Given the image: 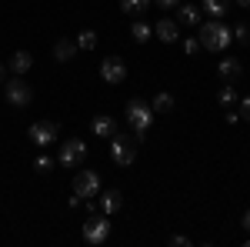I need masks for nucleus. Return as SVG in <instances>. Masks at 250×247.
<instances>
[{"mask_svg":"<svg viewBox=\"0 0 250 247\" xmlns=\"http://www.w3.org/2000/svg\"><path fill=\"white\" fill-rule=\"evenodd\" d=\"M110 157H114L117 167H130L137 157V144L130 134H114L110 137Z\"/></svg>","mask_w":250,"mask_h":247,"instance_id":"3","label":"nucleus"},{"mask_svg":"<svg viewBox=\"0 0 250 247\" xmlns=\"http://www.w3.org/2000/svg\"><path fill=\"white\" fill-rule=\"evenodd\" d=\"M100 77H104L107 84H124V80H127V64H124L120 57L100 60Z\"/></svg>","mask_w":250,"mask_h":247,"instance_id":"9","label":"nucleus"},{"mask_svg":"<svg viewBox=\"0 0 250 247\" xmlns=\"http://www.w3.org/2000/svg\"><path fill=\"white\" fill-rule=\"evenodd\" d=\"M233 40H240V44H250V27H247V23H237V27H233Z\"/></svg>","mask_w":250,"mask_h":247,"instance_id":"23","label":"nucleus"},{"mask_svg":"<svg viewBox=\"0 0 250 247\" xmlns=\"http://www.w3.org/2000/svg\"><path fill=\"white\" fill-rule=\"evenodd\" d=\"M197 40H200V47L204 50H227L233 40V30L224 23V20H207V23H200V34H197Z\"/></svg>","mask_w":250,"mask_h":247,"instance_id":"1","label":"nucleus"},{"mask_svg":"<svg viewBox=\"0 0 250 247\" xmlns=\"http://www.w3.org/2000/svg\"><path fill=\"white\" fill-rule=\"evenodd\" d=\"M200 7H193V3H177V23H184V27H197L200 23Z\"/></svg>","mask_w":250,"mask_h":247,"instance_id":"11","label":"nucleus"},{"mask_svg":"<svg viewBox=\"0 0 250 247\" xmlns=\"http://www.w3.org/2000/svg\"><path fill=\"white\" fill-rule=\"evenodd\" d=\"M74 194H80L83 201L87 197H97L100 194V174L97 171H77V177H74Z\"/></svg>","mask_w":250,"mask_h":247,"instance_id":"7","label":"nucleus"},{"mask_svg":"<svg viewBox=\"0 0 250 247\" xmlns=\"http://www.w3.org/2000/svg\"><path fill=\"white\" fill-rule=\"evenodd\" d=\"M240 221H244V227L250 230V210H244V217H240Z\"/></svg>","mask_w":250,"mask_h":247,"instance_id":"28","label":"nucleus"},{"mask_svg":"<svg viewBox=\"0 0 250 247\" xmlns=\"http://www.w3.org/2000/svg\"><path fill=\"white\" fill-rule=\"evenodd\" d=\"M110 237V221H107V214L104 217H90L87 224H83V241L87 244H104Z\"/></svg>","mask_w":250,"mask_h":247,"instance_id":"8","label":"nucleus"},{"mask_svg":"<svg viewBox=\"0 0 250 247\" xmlns=\"http://www.w3.org/2000/svg\"><path fill=\"white\" fill-rule=\"evenodd\" d=\"M150 107H154V114H170L177 104H173V97L167 94V90H160V94L154 97V104H150Z\"/></svg>","mask_w":250,"mask_h":247,"instance_id":"18","label":"nucleus"},{"mask_svg":"<svg viewBox=\"0 0 250 247\" xmlns=\"http://www.w3.org/2000/svg\"><path fill=\"white\" fill-rule=\"evenodd\" d=\"M74 54H77V44H74V40H57V44H54V57H57L60 64H67Z\"/></svg>","mask_w":250,"mask_h":247,"instance_id":"16","label":"nucleus"},{"mask_svg":"<svg viewBox=\"0 0 250 247\" xmlns=\"http://www.w3.org/2000/svg\"><path fill=\"white\" fill-rule=\"evenodd\" d=\"M233 100H237V90H233L230 84H227V87H224V90H220V104H224V107H230Z\"/></svg>","mask_w":250,"mask_h":247,"instance_id":"24","label":"nucleus"},{"mask_svg":"<svg viewBox=\"0 0 250 247\" xmlns=\"http://www.w3.org/2000/svg\"><path fill=\"white\" fill-rule=\"evenodd\" d=\"M154 34L164 40V44H173V40H180V23H177V20L160 17V20H157V27H154Z\"/></svg>","mask_w":250,"mask_h":247,"instance_id":"10","label":"nucleus"},{"mask_svg":"<svg viewBox=\"0 0 250 247\" xmlns=\"http://www.w3.org/2000/svg\"><path fill=\"white\" fill-rule=\"evenodd\" d=\"M217 74L224 77V80H237V77L244 74V67H240V60H233V57H224L220 64H217Z\"/></svg>","mask_w":250,"mask_h":247,"instance_id":"13","label":"nucleus"},{"mask_svg":"<svg viewBox=\"0 0 250 247\" xmlns=\"http://www.w3.org/2000/svg\"><path fill=\"white\" fill-rule=\"evenodd\" d=\"M197 50H204V47H200V40H197V37H184V54H187V57H193Z\"/></svg>","mask_w":250,"mask_h":247,"instance_id":"22","label":"nucleus"},{"mask_svg":"<svg viewBox=\"0 0 250 247\" xmlns=\"http://www.w3.org/2000/svg\"><path fill=\"white\" fill-rule=\"evenodd\" d=\"M74 44H77L80 50H94V47H97V34H94V30H80V37L74 40Z\"/></svg>","mask_w":250,"mask_h":247,"instance_id":"21","label":"nucleus"},{"mask_svg":"<svg viewBox=\"0 0 250 247\" xmlns=\"http://www.w3.org/2000/svg\"><path fill=\"white\" fill-rule=\"evenodd\" d=\"M227 7H230L227 0H204V3H200V10H204V14H210L213 20L224 17V14H227Z\"/></svg>","mask_w":250,"mask_h":247,"instance_id":"17","label":"nucleus"},{"mask_svg":"<svg viewBox=\"0 0 250 247\" xmlns=\"http://www.w3.org/2000/svg\"><path fill=\"white\" fill-rule=\"evenodd\" d=\"M237 114H240V120H250V97L240 100V111H237Z\"/></svg>","mask_w":250,"mask_h":247,"instance_id":"25","label":"nucleus"},{"mask_svg":"<svg viewBox=\"0 0 250 247\" xmlns=\"http://www.w3.org/2000/svg\"><path fill=\"white\" fill-rule=\"evenodd\" d=\"M237 3H240V7H250V0H237Z\"/></svg>","mask_w":250,"mask_h":247,"instance_id":"29","label":"nucleus"},{"mask_svg":"<svg viewBox=\"0 0 250 247\" xmlns=\"http://www.w3.org/2000/svg\"><path fill=\"white\" fill-rule=\"evenodd\" d=\"M124 207V194H120V190H104V194H100V210H104V214H107V217H110V214H117V210Z\"/></svg>","mask_w":250,"mask_h":247,"instance_id":"12","label":"nucleus"},{"mask_svg":"<svg viewBox=\"0 0 250 247\" xmlns=\"http://www.w3.org/2000/svg\"><path fill=\"white\" fill-rule=\"evenodd\" d=\"M50 167H54L50 157H37V171H50Z\"/></svg>","mask_w":250,"mask_h":247,"instance_id":"26","label":"nucleus"},{"mask_svg":"<svg viewBox=\"0 0 250 247\" xmlns=\"http://www.w3.org/2000/svg\"><path fill=\"white\" fill-rule=\"evenodd\" d=\"M94 134H97V137H114V134H117L114 117H107V114L94 117Z\"/></svg>","mask_w":250,"mask_h":247,"instance_id":"15","label":"nucleus"},{"mask_svg":"<svg viewBox=\"0 0 250 247\" xmlns=\"http://www.w3.org/2000/svg\"><path fill=\"white\" fill-rule=\"evenodd\" d=\"M3 70H7V67H3V64H0V80H3Z\"/></svg>","mask_w":250,"mask_h":247,"instance_id":"30","label":"nucleus"},{"mask_svg":"<svg viewBox=\"0 0 250 247\" xmlns=\"http://www.w3.org/2000/svg\"><path fill=\"white\" fill-rule=\"evenodd\" d=\"M57 134H60V127L54 120H37V124H30L27 137H30V144H37V147H50V144L57 140Z\"/></svg>","mask_w":250,"mask_h":247,"instance_id":"5","label":"nucleus"},{"mask_svg":"<svg viewBox=\"0 0 250 247\" xmlns=\"http://www.w3.org/2000/svg\"><path fill=\"white\" fill-rule=\"evenodd\" d=\"M30 67H34V57H30L27 50H17V54L10 57V70H14L17 77H23L27 70H30Z\"/></svg>","mask_w":250,"mask_h":247,"instance_id":"14","label":"nucleus"},{"mask_svg":"<svg viewBox=\"0 0 250 247\" xmlns=\"http://www.w3.org/2000/svg\"><path fill=\"white\" fill-rule=\"evenodd\" d=\"M87 157V144L74 137V140H67V144H60V154H57V164L60 167H77L80 160Z\"/></svg>","mask_w":250,"mask_h":247,"instance_id":"4","label":"nucleus"},{"mask_svg":"<svg viewBox=\"0 0 250 247\" xmlns=\"http://www.w3.org/2000/svg\"><path fill=\"white\" fill-rule=\"evenodd\" d=\"M157 3H160V10H170V7H177L180 0H157Z\"/></svg>","mask_w":250,"mask_h":247,"instance_id":"27","label":"nucleus"},{"mask_svg":"<svg viewBox=\"0 0 250 247\" xmlns=\"http://www.w3.org/2000/svg\"><path fill=\"white\" fill-rule=\"evenodd\" d=\"M120 10L140 17V14H147V10H150V0H120Z\"/></svg>","mask_w":250,"mask_h":247,"instance_id":"20","label":"nucleus"},{"mask_svg":"<svg viewBox=\"0 0 250 247\" xmlns=\"http://www.w3.org/2000/svg\"><path fill=\"white\" fill-rule=\"evenodd\" d=\"M150 34H154V27H150V23H144V20H134V27H130V37H134L137 44H147V40H150Z\"/></svg>","mask_w":250,"mask_h":247,"instance_id":"19","label":"nucleus"},{"mask_svg":"<svg viewBox=\"0 0 250 247\" xmlns=\"http://www.w3.org/2000/svg\"><path fill=\"white\" fill-rule=\"evenodd\" d=\"M3 94H7V100H10L14 107H27V104L34 100V90L27 87V80H23V77H14V80H7Z\"/></svg>","mask_w":250,"mask_h":247,"instance_id":"6","label":"nucleus"},{"mask_svg":"<svg viewBox=\"0 0 250 247\" xmlns=\"http://www.w3.org/2000/svg\"><path fill=\"white\" fill-rule=\"evenodd\" d=\"M127 120H130V127H134L137 137H144V134L150 131V124H154V107L144 104L140 97H134V100L127 104Z\"/></svg>","mask_w":250,"mask_h":247,"instance_id":"2","label":"nucleus"}]
</instances>
